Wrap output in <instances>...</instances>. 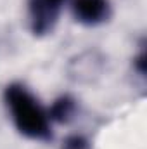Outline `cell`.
<instances>
[{
  "label": "cell",
  "instance_id": "6da1fadb",
  "mask_svg": "<svg viewBox=\"0 0 147 149\" xmlns=\"http://www.w3.org/2000/svg\"><path fill=\"white\" fill-rule=\"evenodd\" d=\"M5 104L10 111L16 128L35 141L52 139L49 113L42 108L38 99L21 83H10L3 92Z\"/></svg>",
  "mask_w": 147,
  "mask_h": 149
},
{
  "label": "cell",
  "instance_id": "7a4b0ae2",
  "mask_svg": "<svg viewBox=\"0 0 147 149\" xmlns=\"http://www.w3.org/2000/svg\"><path fill=\"white\" fill-rule=\"evenodd\" d=\"M64 2L66 0H30V28L35 35L42 37L54 30Z\"/></svg>",
  "mask_w": 147,
  "mask_h": 149
},
{
  "label": "cell",
  "instance_id": "3957f363",
  "mask_svg": "<svg viewBox=\"0 0 147 149\" xmlns=\"http://www.w3.org/2000/svg\"><path fill=\"white\" fill-rule=\"evenodd\" d=\"M71 10L78 23L85 26H97L107 21L111 5L109 0H73Z\"/></svg>",
  "mask_w": 147,
  "mask_h": 149
},
{
  "label": "cell",
  "instance_id": "277c9868",
  "mask_svg": "<svg viewBox=\"0 0 147 149\" xmlns=\"http://www.w3.org/2000/svg\"><path fill=\"white\" fill-rule=\"evenodd\" d=\"M101 70H102V59L95 52H85L69 64V74L78 81H90L94 74L101 73Z\"/></svg>",
  "mask_w": 147,
  "mask_h": 149
},
{
  "label": "cell",
  "instance_id": "5b68a950",
  "mask_svg": "<svg viewBox=\"0 0 147 149\" xmlns=\"http://www.w3.org/2000/svg\"><path fill=\"white\" fill-rule=\"evenodd\" d=\"M74 111H76V101L69 95H61L54 101V104L49 109V118L50 121H57V123H68L73 118Z\"/></svg>",
  "mask_w": 147,
  "mask_h": 149
},
{
  "label": "cell",
  "instance_id": "8992f818",
  "mask_svg": "<svg viewBox=\"0 0 147 149\" xmlns=\"http://www.w3.org/2000/svg\"><path fill=\"white\" fill-rule=\"evenodd\" d=\"M61 149H92V146H90L88 139L83 135H69L62 142Z\"/></svg>",
  "mask_w": 147,
  "mask_h": 149
},
{
  "label": "cell",
  "instance_id": "52a82bcc",
  "mask_svg": "<svg viewBox=\"0 0 147 149\" xmlns=\"http://www.w3.org/2000/svg\"><path fill=\"white\" fill-rule=\"evenodd\" d=\"M135 66H137V70H139L140 74L146 73V52H144V50L135 57Z\"/></svg>",
  "mask_w": 147,
  "mask_h": 149
}]
</instances>
